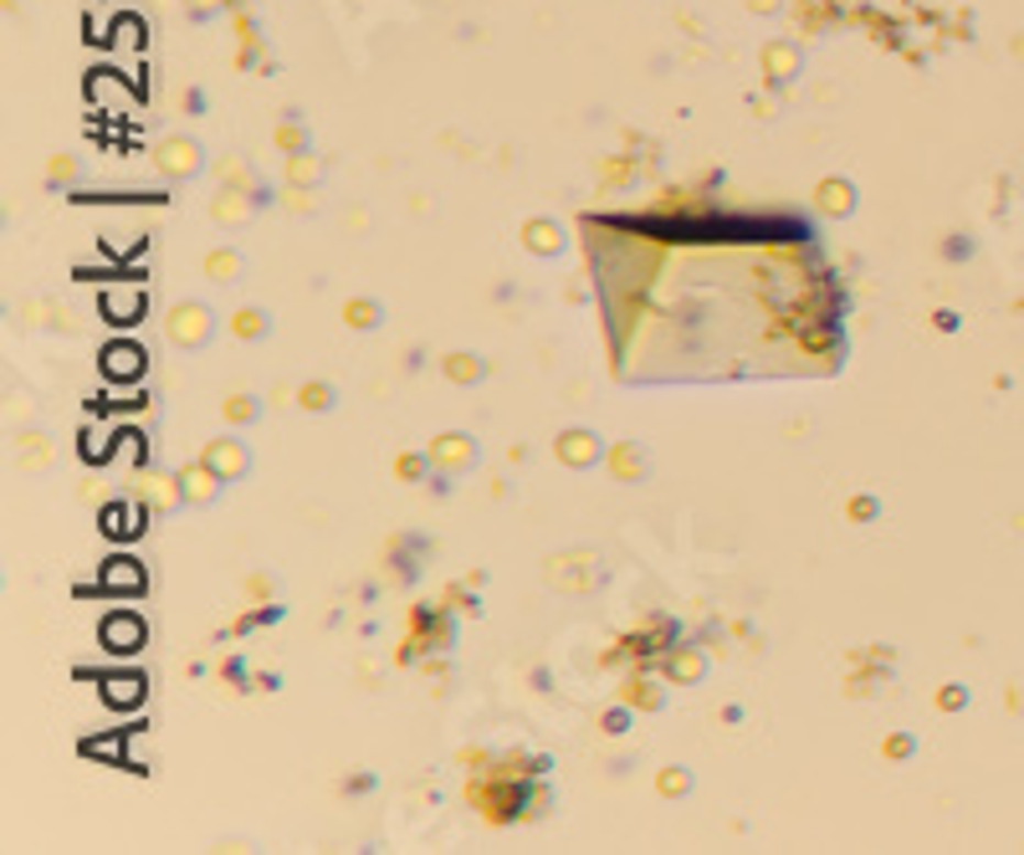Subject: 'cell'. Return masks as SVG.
<instances>
[{
  "instance_id": "obj_1",
  "label": "cell",
  "mask_w": 1024,
  "mask_h": 855,
  "mask_svg": "<svg viewBox=\"0 0 1024 855\" xmlns=\"http://www.w3.org/2000/svg\"><path fill=\"white\" fill-rule=\"evenodd\" d=\"M169 339L175 343H206L210 339V313L206 308H175L169 313Z\"/></svg>"
},
{
  "instance_id": "obj_2",
  "label": "cell",
  "mask_w": 1024,
  "mask_h": 855,
  "mask_svg": "<svg viewBox=\"0 0 1024 855\" xmlns=\"http://www.w3.org/2000/svg\"><path fill=\"white\" fill-rule=\"evenodd\" d=\"M103 646H108V650H134V646H144V620H139V615H108V620H103Z\"/></svg>"
},
{
  "instance_id": "obj_3",
  "label": "cell",
  "mask_w": 1024,
  "mask_h": 855,
  "mask_svg": "<svg viewBox=\"0 0 1024 855\" xmlns=\"http://www.w3.org/2000/svg\"><path fill=\"white\" fill-rule=\"evenodd\" d=\"M103 590H113V594L144 590V569H139L134 559H108L103 563Z\"/></svg>"
},
{
  "instance_id": "obj_4",
  "label": "cell",
  "mask_w": 1024,
  "mask_h": 855,
  "mask_svg": "<svg viewBox=\"0 0 1024 855\" xmlns=\"http://www.w3.org/2000/svg\"><path fill=\"white\" fill-rule=\"evenodd\" d=\"M206 467L216 476H241V472H246V451H241L236 441H216L206 451Z\"/></svg>"
},
{
  "instance_id": "obj_5",
  "label": "cell",
  "mask_w": 1024,
  "mask_h": 855,
  "mask_svg": "<svg viewBox=\"0 0 1024 855\" xmlns=\"http://www.w3.org/2000/svg\"><path fill=\"white\" fill-rule=\"evenodd\" d=\"M103 369L113 374V380H134L139 369H144V354H139V349H129V343H119V349H108V354H103Z\"/></svg>"
},
{
  "instance_id": "obj_6",
  "label": "cell",
  "mask_w": 1024,
  "mask_h": 855,
  "mask_svg": "<svg viewBox=\"0 0 1024 855\" xmlns=\"http://www.w3.org/2000/svg\"><path fill=\"white\" fill-rule=\"evenodd\" d=\"M108 318H119V324H129V318H139V308H144V297L134 293V287H119V293H108Z\"/></svg>"
},
{
  "instance_id": "obj_7",
  "label": "cell",
  "mask_w": 1024,
  "mask_h": 855,
  "mask_svg": "<svg viewBox=\"0 0 1024 855\" xmlns=\"http://www.w3.org/2000/svg\"><path fill=\"white\" fill-rule=\"evenodd\" d=\"M195 160H200V154H195L190 144H169V149H164V164H169V169H195Z\"/></svg>"
},
{
  "instance_id": "obj_8",
  "label": "cell",
  "mask_w": 1024,
  "mask_h": 855,
  "mask_svg": "<svg viewBox=\"0 0 1024 855\" xmlns=\"http://www.w3.org/2000/svg\"><path fill=\"white\" fill-rule=\"evenodd\" d=\"M139 692H144L139 681H108V697H113V702H134Z\"/></svg>"
},
{
  "instance_id": "obj_9",
  "label": "cell",
  "mask_w": 1024,
  "mask_h": 855,
  "mask_svg": "<svg viewBox=\"0 0 1024 855\" xmlns=\"http://www.w3.org/2000/svg\"><path fill=\"white\" fill-rule=\"evenodd\" d=\"M210 487H216V482H210V476H200V472L190 476V492H195V497H210Z\"/></svg>"
}]
</instances>
